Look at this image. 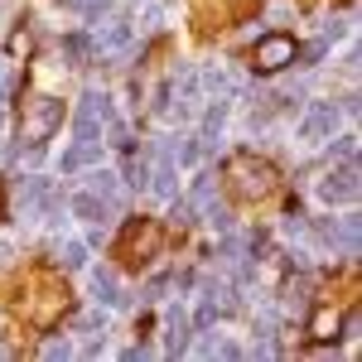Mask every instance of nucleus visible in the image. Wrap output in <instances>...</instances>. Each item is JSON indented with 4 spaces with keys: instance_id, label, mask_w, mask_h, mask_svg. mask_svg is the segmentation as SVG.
<instances>
[{
    "instance_id": "nucleus-20",
    "label": "nucleus",
    "mask_w": 362,
    "mask_h": 362,
    "mask_svg": "<svg viewBox=\"0 0 362 362\" xmlns=\"http://www.w3.org/2000/svg\"><path fill=\"white\" fill-rule=\"evenodd\" d=\"M329 54V39H314V44H309V49H300V54L295 58H305V68H319V58Z\"/></svg>"
},
{
    "instance_id": "nucleus-6",
    "label": "nucleus",
    "mask_w": 362,
    "mask_h": 362,
    "mask_svg": "<svg viewBox=\"0 0 362 362\" xmlns=\"http://www.w3.org/2000/svg\"><path fill=\"white\" fill-rule=\"evenodd\" d=\"M334 126H338V107L334 102H314L300 131H305V140H324V136H334Z\"/></svg>"
},
{
    "instance_id": "nucleus-16",
    "label": "nucleus",
    "mask_w": 362,
    "mask_h": 362,
    "mask_svg": "<svg viewBox=\"0 0 362 362\" xmlns=\"http://www.w3.org/2000/svg\"><path fill=\"white\" fill-rule=\"evenodd\" d=\"M358 232H362L358 218H343V223H338V247L348 251V256H358Z\"/></svg>"
},
{
    "instance_id": "nucleus-31",
    "label": "nucleus",
    "mask_w": 362,
    "mask_h": 362,
    "mask_svg": "<svg viewBox=\"0 0 362 362\" xmlns=\"http://www.w3.org/2000/svg\"><path fill=\"white\" fill-rule=\"evenodd\" d=\"M0 87H5V58H0Z\"/></svg>"
},
{
    "instance_id": "nucleus-19",
    "label": "nucleus",
    "mask_w": 362,
    "mask_h": 362,
    "mask_svg": "<svg viewBox=\"0 0 362 362\" xmlns=\"http://www.w3.org/2000/svg\"><path fill=\"white\" fill-rule=\"evenodd\" d=\"M203 218L218 227V232H232V213H227L223 203H213V208H203Z\"/></svg>"
},
{
    "instance_id": "nucleus-4",
    "label": "nucleus",
    "mask_w": 362,
    "mask_h": 362,
    "mask_svg": "<svg viewBox=\"0 0 362 362\" xmlns=\"http://www.w3.org/2000/svg\"><path fill=\"white\" fill-rule=\"evenodd\" d=\"M232 174H237V184H242V194L251 198H261V194H271V165H251V155H237V165H232Z\"/></svg>"
},
{
    "instance_id": "nucleus-5",
    "label": "nucleus",
    "mask_w": 362,
    "mask_h": 362,
    "mask_svg": "<svg viewBox=\"0 0 362 362\" xmlns=\"http://www.w3.org/2000/svg\"><path fill=\"white\" fill-rule=\"evenodd\" d=\"M358 189H362V184H358V169L348 165V169H338V174H329V179L319 184V198L334 208V203H353V198H358Z\"/></svg>"
},
{
    "instance_id": "nucleus-26",
    "label": "nucleus",
    "mask_w": 362,
    "mask_h": 362,
    "mask_svg": "<svg viewBox=\"0 0 362 362\" xmlns=\"http://www.w3.org/2000/svg\"><path fill=\"white\" fill-rule=\"evenodd\" d=\"M174 223H179V227L194 223V203H189V198H179V194H174Z\"/></svg>"
},
{
    "instance_id": "nucleus-8",
    "label": "nucleus",
    "mask_w": 362,
    "mask_h": 362,
    "mask_svg": "<svg viewBox=\"0 0 362 362\" xmlns=\"http://www.w3.org/2000/svg\"><path fill=\"white\" fill-rule=\"evenodd\" d=\"M223 121H227V102L218 97L208 112H203V131H198V150H213L218 145V136H223Z\"/></svg>"
},
{
    "instance_id": "nucleus-14",
    "label": "nucleus",
    "mask_w": 362,
    "mask_h": 362,
    "mask_svg": "<svg viewBox=\"0 0 362 362\" xmlns=\"http://www.w3.org/2000/svg\"><path fill=\"white\" fill-rule=\"evenodd\" d=\"M285 309H290V314H309V280L305 276L285 285Z\"/></svg>"
},
{
    "instance_id": "nucleus-2",
    "label": "nucleus",
    "mask_w": 362,
    "mask_h": 362,
    "mask_svg": "<svg viewBox=\"0 0 362 362\" xmlns=\"http://www.w3.org/2000/svg\"><path fill=\"white\" fill-rule=\"evenodd\" d=\"M295 39H285V34H266V39H256V73H280V68H290L295 63Z\"/></svg>"
},
{
    "instance_id": "nucleus-25",
    "label": "nucleus",
    "mask_w": 362,
    "mask_h": 362,
    "mask_svg": "<svg viewBox=\"0 0 362 362\" xmlns=\"http://www.w3.org/2000/svg\"><path fill=\"white\" fill-rule=\"evenodd\" d=\"M63 49H68V58H73V63H83V58L92 54V44H87L83 34H73V39H68V44H63Z\"/></svg>"
},
{
    "instance_id": "nucleus-32",
    "label": "nucleus",
    "mask_w": 362,
    "mask_h": 362,
    "mask_svg": "<svg viewBox=\"0 0 362 362\" xmlns=\"http://www.w3.org/2000/svg\"><path fill=\"white\" fill-rule=\"evenodd\" d=\"M5 256H10V247H5V242H0V261H5Z\"/></svg>"
},
{
    "instance_id": "nucleus-12",
    "label": "nucleus",
    "mask_w": 362,
    "mask_h": 362,
    "mask_svg": "<svg viewBox=\"0 0 362 362\" xmlns=\"http://www.w3.org/2000/svg\"><path fill=\"white\" fill-rule=\"evenodd\" d=\"M131 44V25L126 20H116V25H107V34H97V49L102 54H116V49H126Z\"/></svg>"
},
{
    "instance_id": "nucleus-22",
    "label": "nucleus",
    "mask_w": 362,
    "mask_h": 362,
    "mask_svg": "<svg viewBox=\"0 0 362 362\" xmlns=\"http://www.w3.org/2000/svg\"><path fill=\"white\" fill-rule=\"evenodd\" d=\"M334 155L353 165V160H358V136H338V140H334Z\"/></svg>"
},
{
    "instance_id": "nucleus-15",
    "label": "nucleus",
    "mask_w": 362,
    "mask_h": 362,
    "mask_svg": "<svg viewBox=\"0 0 362 362\" xmlns=\"http://www.w3.org/2000/svg\"><path fill=\"white\" fill-rule=\"evenodd\" d=\"M334 329H338V314H329V309H319V314L309 319V334L319 338V343H329V338H334Z\"/></svg>"
},
{
    "instance_id": "nucleus-13",
    "label": "nucleus",
    "mask_w": 362,
    "mask_h": 362,
    "mask_svg": "<svg viewBox=\"0 0 362 362\" xmlns=\"http://www.w3.org/2000/svg\"><path fill=\"white\" fill-rule=\"evenodd\" d=\"M194 208H213L218 203V174L208 169V174H198V184H194V198H189Z\"/></svg>"
},
{
    "instance_id": "nucleus-10",
    "label": "nucleus",
    "mask_w": 362,
    "mask_h": 362,
    "mask_svg": "<svg viewBox=\"0 0 362 362\" xmlns=\"http://www.w3.org/2000/svg\"><path fill=\"white\" fill-rule=\"evenodd\" d=\"M92 295H97L102 305H121V309L131 305V300L116 290V271H97V276H92Z\"/></svg>"
},
{
    "instance_id": "nucleus-3",
    "label": "nucleus",
    "mask_w": 362,
    "mask_h": 362,
    "mask_svg": "<svg viewBox=\"0 0 362 362\" xmlns=\"http://www.w3.org/2000/svg\"><path fill=\"white\" fill-rule=\"evenodd\" d=\"M97 121H112V97L107 92H87L78 116H73V131L78 140H97Z\"/></svg>"
},
{
    "instance_id": "nucleus-11",
    "label": "nucleus",
    "mask_w": 362,
    "mask_h": 362,
    "mask_svg": "<svg viewBox=\"0 0 362 362\" xmlns=\"http://www.w3.org/2000/svg\"><path fill=\"white\" fill-rule=\"evenodd\" d=\"M150 189H155L160 198H174V194H179V169L169 165V160H160V169L150 174Z\"/></svg>"
},
{
    "instance_id": "nucleus-29",
    "label": "nucleus",
    "mask_w": 362,
    "mask_h": 362,
    "mask_svg": "<svg viewBox=\"0 0 362 362\" xmlns=\"http://www.w3.org/2000/svg\"><path fill=\"white\" fill-rule=\"evenodd\" d=\"M121 358H126V362H145V358H150V348H145V343H136V348H126Z\"/></svg>"
},
{
    "instance_id": "nucleus-24",
    "label": "nucleus",
    "mask_w": 362,
    "mask_h": 362,
    "mask_svg": "<svg viewBox=\"0 0 362 362\" xmlns=\"http://www.w3.org/2000/svg\"><path fill=\"white\" fill-rule=\"evenodd\" d=\"M44 358H49V362H58V358H73L68 338H49V343H44Z\"/></svg>"
},
{
    "instance_id": "nucleus-27",
    "label": "nucleus",
    "mask_w": 362,
    "mask_h": 362,
    "mask_svg": "<svg viewBox=\"0 0 362 362\" xmlns=\"http://www.w3.org/2000/svg\"><path fill=\"white\" fill-rule=\"evenodd\" d=\"M194 160H198V136L179 145V165H194Z\"/></svg>"
},
{
    "instance_id": "nucleus-23",
    "label": "nucleus",
    "mask_w": 362,
    "mask_h": 362,
    "mask_svg": "<svg viewBox=\"0 0 362 362\" xmlns=\"http://www.w3.org/2000/svg\"><path fill=\"white\" fill-rule=\"evenodd\" d=\"M145 179H150V169H145V160H126V184H131V189H140Z\"/></svg>"
},
{
    "instance_id": "nucleus-9",
    "label": "nucleus",
    "mask_w": 362,
    "mask_h": 362,
    "mask_svg": "<svg viewBox=\"0 0 362 362\" xmlns=\"http://www.w3.org/2000/svg\"><path fill=\"white\" fill-rule=\"evenodd\" d=\"M73 213H78V218H87V223H107L112 203H107L102 194H78V198H73Z\"/></svg>"
},
{
    "instance_id": "nucleus-21",
    "label": "nucleus",
    "mask_w": 362,
    "mask_h": 362,
    "mask_svg": "<svg viewBox=\"0 0 362 362\" xmlns=\"http://www.w3.org/2000/svg\"><path fill=\"white\" fill-rule=\"evenodd\" d=\"M203 87H208V92H218V97H223L227 87H232V78H227L223 68H208V73H203Z\"/></svg>"
},
{
    "instance_id": "nucleus-30",
    "label": "nucleus",
    "mask_w": 362,
    "mask_h": 362,
    "mask_svg": "<svg viewBox=\"0 0 362 362\" xmlns=\"http://www.w3.org/2000/svg\"><path fill=\"white\" fill-rule=\"evenodd\" d=\"M343 34H348V25H343V20H334V25H324V39H329V44H334V39H343Z\"/></svg>"
},
{
    "instance_id": "nucleus-7",
    "label": "nucleus",
    "mask_w": 362,
    "mask_h": 362,
    "mask_svg": "<svg viewBox=\"0 0 362 362\" xmlns=\"http://www.w3.org/2000/svg\"><path fill=\"white\" fill-rule=\"evenodd\" d=\"M165 348H169V358L189 353V314H184V309H169V319H165Z\"/></svg>"
},
{
    "instance_id": "nucleus-28",
    "label": "nucleus",
    "mask_w": 362,
    "mask_h": 362,
    "mask_svg": "<svg viewBox=\"0 0 362 362\" xmlns=\"http://www.w3.org/2000/svg\"><path fill=\"white\" fill-rule=\"evenodd\" d=\"M83 329H87V334H107V314H87Z\"/></svg>"
},
{
    "instance_id": "nucleus-17",
    "label": "nucleus",
    "mask_w": 362,
    "mask_h": 362,
    "mask_svg": "<svg viewBox=\"0 0 362 362\" xmlns=\"http://www.w3.org/2000/svg\"><path fill=\"white\" fill-rule=\"evenodd\" d=\"M92 194H102V198H107V203L116 208V174H107V169H97V174H92Z\"/></svg>"
},
{
    "instance_id": "nucleus-18",
    "label": "nucleus",
    "mask_w": 362,
    "mask_h": 362,
    "mask_svg": "<svg viewBox=\"0 0 362 362\" xmlns=\"http://www.w3.org/2000/svg\"><path fill=\"white\" fill-rule=\"evenodd\" d=\"M63 266H68V271H83L87 266V242H68V247H63Z\"/></svg>"
},
{
    "instance_id": "nucleus-1",
    "label": "nucleus",
    "mask_w": 362,
    "mask_h": 362,
    "mask_svg": "<svg viewBox=\"0 0 362 362\" xmlns=\"http://www.w3.org/2000/svg\"><path fill=\"white\" fill-rule=\"evenodd\" d=\"M58 126H63V102H54V97H39V102H29L25 116H20V140H29V145H44V140L54 136Z\"/></svg>"
}]
</instances>
